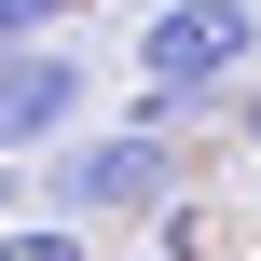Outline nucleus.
I'll return each instance as SVG.
<instances>
[{
    "label": "nucleus",
    "instance_id": "f257e3e1",
    "mask_svg": "<svg viewBox=\"0 0 261 261\" xmlns=\"http://www.w3.org/2000/svg\"><path fill=\"white\" fill-rule=\"evenodd\" d=\"M179 193H193V138H151V124H110V138L83 124L69 151H41V206L83 220V234L96 220H165Z\"/></svg>",
    "mask_w": 261,
    "mask_h": 261
},
{
    "label": "nucleus",
    "instance_id": "f03ea898",
    "mask_svg": "<svg viewBox=\"0 0 261 261\" xmlns=\"http://www.w3.org/2000/svg\"><path fill=\"white\" fill-rule=\"evenodd\" d=\"M248 69H261V14H248V0H165V14L138 28V83H165V96L234 110Z\"/></svg>",
    "mask_w": 261,
    "mask_h": 261
},
{
    "label": "nucleus",
    "instance_id": "7ed1b4c3",
    "mask_svg": "<svg viewBox=\"0 0 261 261\" xmlns=\"http://www.w3.org/2000/svg\"><path fill=\"white\" fill-rule=\"evenodd\" d=\"M83 110H96V69H83L69 41L0 55V165H14V151H69V138H83Z\"/></svg>",
    "mask_w": 261,
    "mask_h": 261
},
{
    "label": "nucleus",
    "instance_id": "20e7f679",
    "mask_svg": "<svg viewBox=\"0 0 261 261\" xmlns=\"http://www.w3.org/2000/svg\"><path fill=\"white\" fill-rule=\"evenodd\" d=\"M0 261H96V234L41 206V220H0Z\"/></svg>",
    "mask_w": 261,
    "mask_h": 261
},
{
    "label": "nucleus",
    "instance_id": "39448f33",
    "mask_svg": "<svg viewBox=\"0 0 261 261\" xmlns=\"http://www.w3.org/2000/svg\"><path fill=\"white\" fill-rule=\"evenodd\" d=\"M69 28V0H0V55H28V41H55Z\"/></svg>",
    "mask_w": 261,
    "mask_h": 261
},
{
    "label": "nucleus",
    "instance_id": "423d86ee",
    "mask_svg": "<svg viewBox=\"0 0 261 261\" xmlns=\"http://www.w3.org/2000/svg\"><path fill=\"white\" fill-rule=\"evenodd\" d=\"M234 138H248V151H261V69H248V96H234Z\"/></svg>",
    "mask_w": 261,
    "mask_h": 261
}]
</instances>
